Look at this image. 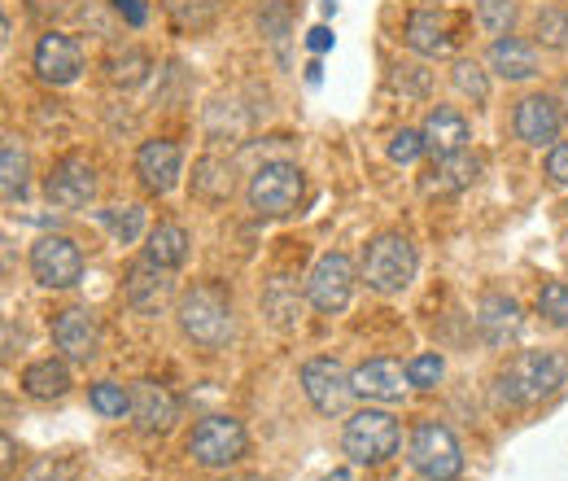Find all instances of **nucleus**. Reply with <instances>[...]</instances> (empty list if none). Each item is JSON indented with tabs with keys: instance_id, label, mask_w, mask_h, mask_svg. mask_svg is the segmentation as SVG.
<instances>
[{
	"instance_id": "nucleus-27",
	"label": "nucleus",
	"mask_w": 568,
	"mask_h": 481,
	"mask_svg": "<svg viewBox=\"0 0 568 481\" xmlns=\"http://www.w3.org/2000/svg\"><path fill=\"white\" fill-rule=\"evenodd\" d=\"M27 171H31L27 149L13 137H4V144H0V193H4V202H18L27 193Z\"/></svg>"
},
{
	"instance_id": "nucleus-28",
	"label": "nucleus",
	"mask_w": 568,
	"mask_h": 481,
	"mask_svg": "<svg viewBox=\"0 0 568 481\" xmlns=\"http://www.w3.org/2000/svg\"><path fill=\"white\" fill-rule=\"evenodd\" d=\"M258 31L267 36V44L281 53V62L288 58V36H293V9L284 0H267L258 13Z\"/></svg>"
},
{
	"instance_id": "nucleus-26",
	"label": "nucleus",
	"mask_w": 568,
	"mask_h": 481,
	"mask_svg": "<svg viewBox=\"0 0 568 481\" xmlns=\"http://www.w3.org/2000/svg\"><path fill=\"white\" fill-rule=\"evenodd\" d=\"M144 254L153 259V263H162V268H184V259H189V232H184V223H158L153 232H149V245H144Z\"/></svg>"
},
{
	"instance_id": "nucleus-30",
	"label": "nucleus",
	"mask_w": 568,
	"mask_h": 481,
	"mask_svg": "<svg viewBox=\"0 0 568 481\" xmlns=\"http://www.w3.org/2000/svg\"><path fill=\"white\" fill-rule=\"evenodd\" d=\"M101 223H105V232H110L119 245H132V241L144 232V210L141 207H110V210H101Z\"/></svg>"
},
{
	"instance_id": "nucleus-14",
	"label": "nucleus",
	"mask_w": 568,
	"mask_h": 481,
	"mask_svg": "<svg viewBox=\"0 0 568 481\" xmlns=\"http://www.w3.org/2000/svg\"><path fill=\"white\" fill-rule=\"evenodd\" d=\"M79 70H83V49L74 44L71 36H62V31L40 36V44H36V74L44 83L67 88V83L79 79Z\"/></svg>"
},
{
	"instance_id": "nucleus-41",
	"label": "nucleus",
	"mask_w": 568,
	"mask_h": 481,
	"mask_svg": "<svg viewBox=\"0 0 568 481\" xmlns=\"http://www.w3.org/2000/svg\"><path fill=\"white\" fill-rule=\"evenodd\" d=\"M114 9L128 18V27H144V18H149V4L144 0H114Z\"/></svg>"
},
{
	"instance_id": "nucleus-29",
	"label": "nucleus",
	"mask_w": 568,
	"mask_h": 481,
	"mask_svg": "<svg viewBox=\"0 0 568 481\" xmlns=\"http://www.w3.org/2000/svg\"><path fill=\"white\" fill-rule=\"evenodd\" d=\"M162 4L180 31H206L219 13V0H162Z\"/></svg>"
},
{
	"instance_id": "nucleus-43",
	"label": "nucleus",
	"mask_w": 568,
	"mask_h": 481,
	"mask_svg": "<svg viewBox=\"0 0 568 481\" xmlns=\"http://www.w3.org/2000/svg\"><path fill=\"white\" fill-rule=\"evenodd\" d=\"M324 481H351V473H333V478H324Z\"/></svg>"
},
{
	"instance_id": "nucleus-44",
	"label": "nucleus",
	"mask_w": 568,
	"mask_h": 481,
	"mask_svg": "<svg viewBox=\"0 0 568 481\" xmlns=\"http://www.w3.org/2000/svg\"><path fill=\"white\" fill-rule=\"evenodd\" d=\"M324 9H328V13H333V9H337V0H324Z\"/></svg>"
},
{
	"instance_id": "nucleus-6",
	"label": "nucleus",
	"mask_w": 568,
	"mask_h": 481,
	"mask_svg": "<svg viewBox=\"0 0 568 481\" xmlns=\"http://www.w3.org/2000/svg\"><path fill=\"white\" fill-rule=\"evenodd\" d=\"M302 394L320 415H342L355 399V372L342 368V359L320 354L302 363Z\"/></svg>"
},
{
	"instance_id": "nucleus-32",
	"label": "nucleus",
	"mask_w": 568,
	"mask_h": 481,
	"mask_svg": "<svg viewBox=\"0 0 568 481\" xmlns=\"http://www.w3.org/2000/svg\"><path fill=\"white\" fill-rule=\"evenodd\" d=\"M88 403H92V412L119 420V415H132V390H123V385H114V381H97V385L88 390Z\"/></svg>"
},
{
	"instance_id": "nucleus-3",
	"label": "nucleus",
	"mask_w": 568,
	"mask_h": 481,
	"mask_svg": "<svg viewBox=\"0 0 568 481\" xmlns=\"http://www.w3.org/2000/svg\"><path fill=\"white\" fill-rule=\"evenodd\" d=\"M363 280L376 293H403L416 280V245L403 232H381L363 254Z\"/></svg>"
},
{
	"instance_id": "nucleus-2",
	"label": "nucleus",
	"mask_w": 568,
	"mask_h": 481,
	"mask_svg": "<svg viewBox=\"0 0 568 481\" xmlns=\"http://www.w3.org/2000/svg\"><path fill=\"white\" fill-rule=\"evenodd\" d=\"M180 329L184 338H193L206 350H219V345L232 342L236 324H232V302L219 284H193L184 298H180Z\"/></svg>"
},
{
	"instance_id": "nucleus-22",
	"label": "nucleus",
	"mask_w": 568,
	"mask_h": 481,
	"mask_svg": "<svg viewBox=\"0 0 568 481\" xmlns=\"http://www.w3.org/2000/svg\"><path fill=\"white\" fill-rule=\"evenodd\" d=\"M420 132H425L428 153L446 158V153H459V149L468 144V119H464L459 110H450V106H437V110H428Z\"/></svg>"
},
{
	"instance_id": "nucleus-33",
	"label": "nucleus",
	"mask_w": 568,
	"mask_h": 481,
	"mask_svg": "<svg viewBox=\"0 0 568 481\" xmlns=\"http://www.w3.org/2000/svg\"><path fill=\"white\" fill-rule=\"evenodd\" d=\"M538 315H542L547 324H556V329H568V284L565 280L542 284V293H538Z\"/></svg>"
},
{
	"instance_id": "nucleus-13",
	"label": "nucleus",
	"mask_w": 568,
	"mask_h": 481,
	"mask_svg": "<svg viewBox=\"0 0 568 481\" xmlns=\"http://www.w3.org/2000/svg\"><path fill=\"white\" fill-rule=\"evenodd\" d=\"M53 345L67 359H74V363L97 359V350H101V324H97V315L83 311V307L58 311V320H53Z\"/></svg>"
},
{
	"instance_id": "nucleus-40",
	"label": "nucleus",
	"mask_w": 568,
	"mask_h": 481,
	"mask_svg": "<svg viewBox=\"0 0 568 481\" xmlns=\"http://www.w3.org/2000/svg\"><path fill=\"white\" fill-rule=\"evenodd\" d=\"M547 176H551V184L568 189V140H565V144H556V149L547 153Z\"/></svg>"
},
{
	"instance_id": "nucleus-12",
	"label": "nucleus",
	"mask_w": 568,
	"mask_h": 481,
	"mask_svg": "<svg viewBox=\"0 0 568 481\" xmlns=\"http://www.w3.org/2000/svg\"><path fill=\"white\" fill-rule=\"evenodd\" d=\"M136 176L149 193H171L184 176V149L175 140H144L136 153Z\"/></svg>"
},
{
	"instance_id": "nucleus-20",
	"label": "nucleus",
	"mask_w": 568,
	"mask_h": 481,
	"mask_svg": "<svg viewBox=\"0 0 568 481\" xmlns=\"http://www.w3.org/2000/svg\"><path fill=\"white\" fill-rule=\"evenodd\" d=\"M477 171H481V162L473 158V153H446V158H437L433 162V171L425 176V193L428 198H446V193H464L473 180H477Z\"/></svg>"
},
{
	"instance_id": "nucleus-15",
	"label": "nucleus",
	"mask_w": 568,
	"mask_h": 481,
	"mask_svg": "<svg viewBox=\"0 0 568 481\" xmlns=\"http://www.w3.org/2000/svg\"><path fill=\"white\" fill-rule=\"evenodd\" d=\"M560 123H565V114H560V106L551 101V97H542V92H534V97H525V101H516V114H511V128H516V137L525 140V144H551V140L560 137Z\"/></svg>"
},
{
	"instance_id": "nucleus-36",
	"label": "nucleus",
	"mask_w": 568,
	"mask_h": 481,
	"mask_svg": "<svg viewBox=\"0 0 568 481\" xmlns=\"http://www.w3.org/2000/svg\"><path fill=\"white\" fill-rule=\"evenodd\" d=\"M450 79H455V88H459L464 97H473V101H486V97H490V79H486V70L477 67V62H455Z\"/></svg>"
},
{
	"instance_id": "nucleus-10",
	"label": "nucleus",
	"mask_w": 568,
	"mask_h": 481,
	"mask_svg": "<svg viewBox=\"0 0 568 481\" xmlns=\"http://www.w3.org/2000/svg\"><path fill=\"white\" fill-rule=\"evenodd\" d=\"M31 275L44 289H71L83 275V254L71 237H40L31 245Z\"/></svg>"
},
{
	"instance_id": "nucleus-25",
	"label": "nucleus",
	"mask_w": 568,
	"mask_h": 481,
	"mask_svg": "<svg viewBox=\"0 0 568 481\" xmlns=\"http://www.w3.org/2000/svg\"><path fill=\"white\" fill-rule=\"evenodd\" d=\"M22 390H27L31 399L53 403V399H62V394L71 390V368H67L62 359H40V363H31V368L22 372Z\"/></svg>"
},
{
	"instance_id": "nucleus-39",
	"label": "nucleus",
	"mask_w": 568,
	"mask_h": 481,
	"mask_svg": "<svg viewBox=\"0 0 568 481\" xmlns=\"http://www.w3.org/2000/svg\"><path fill=\"white\" fill-rule=\"evenodd\" d=\"M394 83H398V88H403L407 97H425V92H428V70H420V67H398Z\"/></svg>"
},
{
	"instance_id": "nucleus-4",
	"label": "nucleus",
	"mask_w": 568,
	"mask_h": 481,
	"mask_svg": "<svg viewBox=\"0 0 568 481\" xmlns=\"http://www.w3.org/2000/svg\"><path fill=\"white\" fill-rule=\"evenodd\" d=\"M407 460H412V469H416L425 481H455L459 473H464L459 438H455L442 420H420V424L412 429Z\"/></svg>"
},
{
	"instance_id": "nucleus-24",
	"label": "nucleus",
	"mask_w": 568,
	"mask_h": 481,
	"mask_svg": "<svg viewBox=\"0 0 568 481\" xmlns=\"http://www.w3.org/2000/svg\"><path fill=\"white\" fill-rule=\"evenodd\" d=\"M232 162L227 158H202L197 167H193V198L197 202H206V207H219V202H227L232 198Z\"/></svg>"
},
{
	"instance_id": "nucleus-11",
	"label": "nucleus",
	"mask_w": 568,
	"mask_h": 481,
	"mask_svg": "<svg viewBox=\"0 0 568 481\" xmlns=\"http://www.w3.org/2000/svg\"><path fill=\"white\" fill-rule=\"evenodd\" d=\"M44 193H49L53 207H62V210L88 207V202L97 198V171H92V162H88V158H62V162L49 171Z\"/></svg>"
},
{
	"instance_id": "nucleus-1",
	"label": "nucleus",
	"mask_w": 568,
	"mask_h": 481,
	"mask_svg": "<svg viewBox=\"0 0 568 481\" xmlns=\"http://www.w3.org/2000/svg\"><path fill=\"white\" fill-rule=\"evenodd\" d=\"M568 381V354L560 350H525L498 372V399L507 408H534L551 399Z\"/></svg>"
},
{
	"instance_id": "nucleus-34",
	"label": "nucleus",
	"mask_w": 568,
	"mask_h": 481,
	"mask_svg": "<svg viewBox=\"0 0 568 481\" xmlns=\"http://www.w3.org/2000/svg\"><path fill=\"white\" fill-rule=\"evenodd\" d=\"M511 18H516V4L511 0H477V22L490 36H507L511 31Z\"/></svg>"
},
{
	"instance_id": "nucleus-16",
	"label": "nucleus",
	"mask_w": 568,
	"mask_h": 481,
	"mask_svg": "<svg viewBox=\"0 0 568 481\" xmlns=\"http://www.w3.org/2000/svg\"><path fill=\"white\" fill-rule=\"evenodd\" d=\"M166 272H171V268L153 263L149 254H144L141 263H132V268H128V280H123L128 307H132V311H141V315L162 311V302H166V293H171V275Z\"/></svg>"
},
{
	"instance_id": "nucleus-45",
	"label": "nucleus",
	"mask_w": 568,
	"mask_h": 481,
	"mask_svg": "<svg viewBox=\"0 0 568 481\" xmlns=\"http://www.w3.org/2000/svg\"><path fill=\"white\" fill-rule=\"evenodd\" d=\"M560 97H565V106H568V83H565V88H560Z\"/></svg>"
},
{
	"instance_id": "nucleus-9",
	"label": "nucleus",
	"mask_w": 568,
	"mask_h": 481,
	"mask_svg": "<svg viewBox=\"0 0 568 481\" xmlns=\"http://www.w3.org/2000/svg\"><path fill=\"white\" fill-rule=\"evenodd\" d=\"M355 263L346 254H324L311 275H306V298L315 311L324 315H342L351 307V293H355Z\"/></svg>"
},
{
	"instance_id": "nucleus-18",
	"label": "nucleus",
	"mask_w": 568,
	"mask_h": 481,
	"mask_svg": "<svg viewBox=\"0 0 568 481\" xmlns=\"http://www.w3.org/2000/svg\"><path fill=\"white\" fill-rule=\"evenodd\" d=\"M407 368L394 363V359H367L355 368V394L363 399H376V403H403V390H407Z\"/></svg>"
},
{
	"instance_id": "nucleus-31",
	"label": "nucleus",
	"mask_w": 568,
	"mask_h": 481,
	"mask_svg": "<svg viewBox=\"0 0 568 481\" xmlns=\"http://www.w3.org/2000/svg\"><path fill=\"white\" fill-rule=\"evenodd\" d=\"M534 36L547 49H565L568 44V4H542L534 18Z\"/></svg>"
},
{
	"instance_id": "nucleus-5",
	"label": "nucleus",
	"mask_w": 568,
	"mask_h": 481,
	"mask_svg": "<svg viewBox=\"0 0 568 481\" xmlns=\"http://www.w3.org/2000/svg\"><path fill=\"white\" fill-rule=\"evenodd\" d=\"M403 433H398V420L381 408H363L346 420V433H342V447L355 464H385L394 451H398Z\"/></svg>"
},
{
	"instance_id": "nucleus-21",
	"label": "nucleus",
	"mask_w": 568,
	"mask_h": 481,
	"mask_svg": "<svg viewBox=\"0 0 568 481\" xmlns=\"http://www.w3.org/2000/svg\"><path fill=\"white\" fill-rule=\"evenodd\" d=\"M490 70L511 79V83L534 79L538 74V49L529 40H520V36H498L490 44Z\"/></svg>"
},
{
	"instance_id": "nucleus-37",
	"label": "nucleus",
	"mask_w": 568,
	"mask_h": 481,
	"mask_svg": "<svg viewBox=\"0 0 568 481\" xmlns=\"http://www.w3.org/2000/svg\"><path fill=\"white\" fill-rule=\"evenodd\" d=\"M144 74H149V58H144V53H136V49L110 62V79H114V83H123V88H136V83H144Z\"/></svg>"
},
{
	"instance_id": "nucleus-8",
	"label": "nucleus",
	"mask_w": 568,
	"mask_h": 481,
	"mask_svg": "<svg viewBox=\"0 0 568 481\" xmlns=\"http://www.w3.org/2000/svg\"><path fill=\"white\" fill-rule=\"evenodd\" d=\"M302 193H306V180L293 162H263L250 180V207L267 219H281L288 210H297Z\"/></svg>"
},
{
	"instance_id": "nucleus-46",
	"label": "nucleus",
	"mask_w": 568,
	"mask_h": 481,
	"mask_svg": "<svg viewBox=\"0 0 568 481\" xmlns=\"http://www.w3.org/2000/svg\"><path fill=\"white\" fill-rule=\"evenodd\" d=\"M565 210H568V207H565Z\"/></svg>"
},
{
	"instance_id": "nucleus-17",
	"label": "nucleus",
	"mask_w": 568,
	"mask_h": 481,
	"mask_svg": "<svg viewBox=\"0 0 568 481\" xmlns=\"http://www.w3.org/2000/svg\"><path fill=\"white\" fill-rule=\"evenodd\" d=\"M132 420L144 433H166L180 420V399L158 381H136L132 385Z\"/></svg>"
},
{
	"instance_id": "nucleus-7",
	"label": "nucleus",
	"mask_w": 568,
	"mask_h": 481,
	"mask_svg": "<svg viewBox=\"0 0 568 481\" xmlns=\"http://www.w3.org/2000/svg\"><path fill=\"white\" fill-rule=\"evenodd\" d=\"M250 438H245V424L232 420V415H206L193 433H189V455L202 464V469H227L245 455Z\"/></svg>"
},
{
	"instance_id": "nucleus-19",
	"label": "nucleus",
	"mask_w": 568,
	"mask_h": 481,
	"mask_svg": "<svg viewBox=\"0 0 568 481\" xmlns=\"http://www.w3.org/2000/svg\"><path fill=\"white\" fill-rule=\"evenodd\" d=\"M403 40H407V49L420 53V58H446V53L455 49V36H450L446 18H437L433 9H416V13L407 18Z\"/></svg>"
},
{
	"instance_id": "nucleus-35",
	"label": "nucleus",
	"mask_w": 568,
	"mask_h": 481,
	"mask_svg": "<svg viewBox=\"0 0 568 481\" xmlns=\"http://www.w3.org/2000/svg\"><path fill=\"white\" fill-rule=\"evenodd\" d=\"M442 372H446V363H442L437 350H425V354H416V359L407 363V381H412L416 390H433V385L442 381Z\"/></svg>"
},
{
	"instance_id": "nucleus-23",
	"label": "nucleus",
	"mask_w": 568,
	"mask_h": 481,
	"mask_svg": "<svg viewBox=\"0 0 568 481\" xmlns=\"http://www.w3.org/2000/svg\"><path fill=\"white\" fill-rule=\"evenodd\" d=\"M477 329L490 345H507V338L520 329V307L507 293H486L477 307Z\"/></svg>"
},
{
	"instance_id": "nucleus-38",
	"label": "nucleus",
	"mask_w": 568,
	"mask_h": 481,
	"mask_svg": "<svg viewBox=\"0 0 568 481\" xmlns=\"http://www.w3.org/2000/svg\"><path fill=\"white\" fill-rule=\"evenodd\" d=\"M425 149H428L425 132H412V128H403L398 137L389 140V158H394V162H403V167H407V162H416Z\"/></svg>"
},
{
	"instance_id": "nucleus-42",
	"label": "nucleus",
	"mask_w": 568,
	"mask_h": 481,
	"mask_svg": "<svg viewBox=\"0 0 568 481\" xmlns=\"http://www.w3.org/2000/svg\"><path fill=\"white\" fill-rule=\"evenodd\" d=\"M306 44H311V53H328V49H333V31H328V27H315V31L306 36Z\"/></svg>"
}]
</instances>
